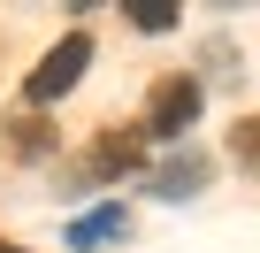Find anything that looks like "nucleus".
<instances>
[{
  "mask_svg": "<svg viewBox=\"0 0 260 253\" xmlns=\"http://www.w3.org/2000/svg\"><path fill=\"white\" fill-rule=\"evenodd\" d=\"M153 192H161V200H191V192H207V154H176L169 169H153Z\"/></svg>",
  "mask_w": 260,
  "mask_h": 253,
  "instance_id": "nucleus-3",
  "label": "nucleus"
},
{
  "mask_svg": "<svg viewBox=\"0 0 260 253\" xmlns=\"http://www.w3.org/2000/svg\"><path fill=\"white\" fill-rule=\"evenodd\" d=\"M0 253H23V245H0Z\"/></svg>",
  "mask_w": 260,
  "mask_h": 253,
  "instance_id": "nucleus-8",
  "label": "nucleus"
},
{
  "mask_svg": "<svg viewBox=\"0 0 260 253\" xmlns=\"http://www.w3.org/2000/svg\"><path fill=\"white\" fill-rule=\"evenodd\" d=\"M115 169H138V138H107L92 154V177H115Z\"/></svg>",
  "mask_w": 260,
  "mask_h": 253,
  "instance_id": "nucleus-5",
  "label": "nucleus"
},
{
  "mask_svg": "<svg viewBox=\"0 0 260 253\" xmlns=\"http://www.w3.org/2000/svg\"><path fill=\"white\" fill-rule=\"evenodd\" d=\"M115 230H122V207H92V215L69 222V245L84 253V245H100V238H115Z\"/></svg>",
  "mask_w": 260,
  "mask_h": 253,
  "instance_id": "nucleus-4",
  "label": "nucleus"
},
{
  "mask_svg": "<svg viewBox=\"0 0 260 253\" xmlns=\"http://www.w3.org/2000/svg\"><path fill=\"white\" fill-rule=\"evenodd\" d=\"M84 62H92V39H84V31H69V39H61V46H54V54H46L39 69H31V85H23V92H31V100L46 107V100H61V92H69V85L84 77Z\"/></svg>",
  "mask_w": 260,
  "mask_h": 253,
  "instance_id": "nucleus-1",
  "label": "nucleus"
},
{
  "mask_svg": "<svg viewBox=\"0 0 260 253\" xmlns=\"http://www.w3.org/2000/svg\"><path fill=\"white\" fill-rule=\"evenodd\" d=\"M130 23L138 31H176V0H130Z\"/></svg>",
  "mask_w": 260,
  "mask_h": 253,
  "instance_id": "nucleus-6",
  "label": "nucleus"
},
{
  "mask_svg": "<svg viewBox=\"0 0 260 253\" xmlns=\"http://www.w3.org/2000/svg\"><path fill=\"white\" fill-rule=\"evenodd\" d=\"M191 115H199V77H169V85H153V107H146V131H153V138L191 131Z\"/></svg>",
  "mask_w": 260,
  "mask_h": 253,
  "instance_id": "nucleus-2",
  "label": "nucleus"
},
{
  "mask_svg": "<svg viewBox=\"0 0 260 253\" xmlns=\"http://www.w3.org/2000/svg\"><path fill=\"white\" fill-rule=\"evenodd\" d=\"M230 154H237L245 169H260V115H245L237 131H230Z\"/></svg>",
  "mask_w": 260,
  "mask_h": 253,
  "instance_id": "nucleus-7",
  "label": "nucleus"
}]
</instances>
